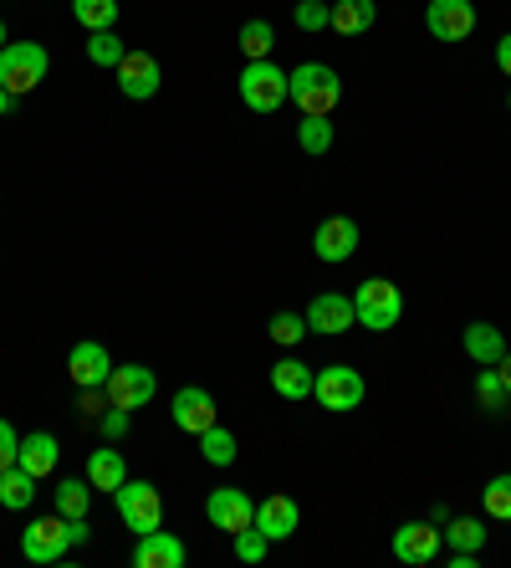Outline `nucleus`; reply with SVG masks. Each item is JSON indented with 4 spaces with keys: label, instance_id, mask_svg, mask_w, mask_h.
Returning a JSON list of instances; mask_svg holds the SVG:
<instances>
[{
    "label": "nucleus",
    "instance_id": "46",
    "mask_svg": "<svg viewBox=\"0 0 511 568\" xmlns=\"http://www.w3.org/2000/svg\"><path fill=\"white\" fill-rule=\"evenodd\" d=\"M507 108H511V98H507Z\"/></svg>",
    "mask_w": 511,
    "mask_h": 568
},
{
    "label": "nucleus",
    "instance_id": "35",
    "mask_svg": "<svg viewBox=\"0 0 511 568\" xmlns=\"http://www.w3.org/2000/svg\"><path fill=\"white\" fill-rule=\"evenodd\" d=\"M272 338L282 348H297L302 338H307V317H297V313H276L272 317Z\"/></svg>",
    "mask_w": 511,
    "mask_h": 568
},
{
    "label": "nucleus",
    "instance_id": "27",
    "mask_svg": "<svg viewBox=\"0 0 511 568\" xmlns=\"http://www.w3.org/2000/svg\"><path fill=\"white\" fill-rule=\"evenodd\" d=\"M440 538H446L450 548H466V554H481V548H486V538H491V532H486V523H481V517H450V523H446V532H440Z\"/></svg>",
    "mask_w": 511,
    "mask_h": 568
},
{
    "label": "nucleus",
    "instance_id": "37",
    "mask_svg": "<svg viewBox=\"0 0 511 568\" xmlns=\"http://www.w3.org/2000/svg\"><path fill=\"white\" fill-rule=\"evenodd\" d=\"M297 27L302 31H328V6H323V0H297Z\"/></svg>",
    "mask_w": 511,
    "mask_h": 568
},
{
    "label": "nucleus",
    "instance_id": "42",
    "mask_svg": "<svg viewBox=\"0 0 511 568\" xmlns=\"http://www.w3.org/2000/svg\"><path fill=\"white\" fill-rule=\"evenodd\" d=\"M430 523H435V528H446V523H450V507L435 503V507H430Z\"/></svg>",
    "mask_w": 511,
    "mask_h": 568
},
{
    "label": "nucleus",
    "instance_id": "38",
    "mask_svg": "<svg viewBox=\"0 0 511 568\" xmlns=\"http://www.w3.org/2000/svg\"><path fill=\"white\" fill-rule=\"evenodd\" d=\"M16 456H21V430L11 420H0V471L16 466Z\"/></svg>",
    "mask_w": 511,
    "mask_h": 568
},
{
    "label": "nucleus",
    "instance_id": "41",
    "mask_svg": "<svg viewBox=\"0 0 511 568\" xmlns=\"http://www.w3.org/2000/svg\"><path fill=\"white\" fill-rule=\"evenodd\" d=\"M450 568H481V554H466V548H456V554H450Z\"/></svg>",
    "mask_w": 511,
    "mask_h": 568
},
{
    "label": "nucleus",
    "instance_id": "17",
    "mask_svg": "<svg viewBox=\"0 0 511 568\" xmlns=\"http://www.w3.org/2000/svg\"><path fill=\"white\" fill-rule=\"evenodd\" d=\"M184 558H190L184 554V542L164 528L144 532V538L133 542V568H184Z\"/></svg>",
    "mask_w": 511,
    "mask_h": 568
},
{
    "label": "nucleus",
    "instance_id": "12",
    "mask_svg": "<svg viewBox=\"0 0 511 568\" xmlns=\"http://www.w3.org/2000/svg\"><path fill=\"white\" fill-rule=\"evenodd\" d=\"M313 252H317V262H328V266L348 262L358 252V221L354 215H328L313 231Z\"/></svg>",
    "mask_w": 511,
    "mask_h": 568
},
{
    "label": "nucleus",
    "instance_id": "32",
    "mask_svg": "<svg viewBox=\"0 0 511 568\" xmlns=\"http://www.w3.org/2000/svg\"><path fill=\"white\" fill-rule=\"evenodd\" d=\"M272 47H276L272 21H246V27H241V52H246V62H262V57H272Z\"/></svg>",
    "mask_w": 511,
    "mask_h": 568
},
{
    "label": "nucleus",
    "instance_id": "36",
    "mask_svg": "<svg viewBox=\"0 0 511 568\" xmlns=\"http://www.w3.org/2000/svg\"><path fill=\"white\" fill-rule=\"evenodd\" d=\"M129 425H133V410H119V405H108V410L98 415V430H103L108 440H123L129 436Z\"/></svg>",
    "mask_w": 511,
    "mask_h": 568
},
{
    "label": "nucleus",
    "instance_id": "21",
    "mask_svg": "<svg viewBox=\"0 0 511 568\" xmlns=\"http://www.w3.org/2000/svg\"><path fill=\"white\" fill-rule=\"evenodd\" d=\"M313 379H317V369H307V364L292 354L272 364V389L282 399H292V405H297V399H313Z\"/></svg>",
    "mask_w": 511,
    "mask_h": 568
},
{
    "label": "nucleus",
    "instance_id": "8",
    "mask_svg": "<svg viewBox=\"0 0 511 568\" xmlns=\"http://www.w3.org/2000/svg\"><path fill=\"white\" fill-rule=\"evenodd\" d=\"M67 548H72V523H67L62 513L37 517V523L21 532V554H27L31 564H62Z\"/></svg>",
    "mask_w": 511,
    "mask_h": 568
},
{
    "label": "nucleus",
    "instance_id": "1",
    "mask_svg": "<svg viewBox=\"0 0 511 568\" xmlns=\"http://www.w3.org/2000/svg\"><path fill=\"white\" fill-rule=\"evenodd\" d=\"M287 93L302 119H333L343 103V82L328 62H297L287 72Z\"/></svg>",
    "mask_w": 511,
    "mask_h": 568
},
{
    "label": "nucleus",
    "instance_id": "7",
    "mask_svg": "<svg viewBox=\"0 0 511 568\" xmlns=\"http://www.w3.org/2000/svg\"><path fill=\"white\" fill-rule=\"evenodd\" d=\"M103 395H108V405H119V410H144L149 399L159 395V374L149 369V364H113Z\"/></svg>",
    "mask_w": 511,
    "mask_h": 568
},
{
    "label": "nucleus",
    "instance_id": "19",
    "mask_svg": "<svg viewBox=\"0 0 511 568\" xmlns=\"http://www.w3.org/2000/svg\"><path fill=\"white\" fill-rule=\"evenodd\" d=\"M374 27H379V0H338V6H328V31H338V37H364Z\"/></svg>",
    "mask_w": 511,
    "mask_h": 568
},
{
    "label": "nucleus",
    "instance_id": "30",
    "mask_svg": "<svg viewBox=\"0 0 511 568\" xmlns=\"http://www.w3.org/2000/svg\"><path fill=\"white\" fill-rule=\"evenodd\" d=\"M481 507H486V517H497V523H511V471H501V476H491V481H486Z\"/></svg>",
    "mask_w": 511,
    "mask_h": 568
},
{
    "label": "nucleus",
    "instance_id": "2",
    "mask_svg": "<svg viewBox=\"0 0 511 568\" xmlns=\"http://www.w3.org/2000/svg\"><path fill=\"white\" fill-rule=\"evenodd\" d=\"M47 72H52V52L41 41H6L0 47V88L11 98L37 93L47 82Z\"/></svg>",
    "mask_w": 511,
    "mask_h": 568
},
{
    "label": "nucleus",
    "instance_id": "22",
    "mask_svg": "<svg viewBox=\"0 0 511 568\" xmlns=\"http://www.w3.org/2000/svg\"><path fill=\"white\" fill-rule=\"evenodd\" d=\"M460 348H466V358H471V364L491 369V364H501V354H507V338H501L497 323H471V328H466V338H460Z\"/></svg>",
    "mask_w": 511,
    "mask_h": 568
},
{
    "label": "nucleus",
    "instance_id": "11",
    "mask_svg": "<svg viewBox=\"0 0 511 568\" xmlns=\"http://www.w3.org/2000/svg\"><path fill=\"white\" fill-rule=\"evenodd\" d=\"M159 88H164V67L149 52H129L119 62V93L129 98V103H149Z\"/></svg>",
    "mask_w": 511,
    "mask_h": 568
},
{
    "label": "nucleus",
    "instance_id": "44",
    "mask_svg": "<svg viewBox=\"0 0 511 568\" xmlns=\"http://www.w3.org/2000/svg\"><path fill=\"white\" fill-rule=\"evenodd\" d=\"M11 108H16V98L6 93V88H0V119H6V113H11Z\"/></svg>",
    "mask_w": 511,
    "mask_h": 568
},
{
    "label": "nucleus",
    "instance_id": "13",
    "mask_svg": "<svg viewBox=\"0 0 511 568\" xmlns=\"http://www.w3.org/2000/svg\"><path fill=\"white\" fill-rule=\"evenodd\" d=\"M67 374H72L78 389H103L108 374H113V354H108L98 338H82V344H72V354H67Z\"/></svg>",
    "mask_w": 511,
    "mask_h": 568
},
{
    "label": "nucleus",
    "instance_id": "24",
    "mask_svg": "<svg viewBox=\"0 0 511 568\" xmlns=\"http://www.w3.org/2000/svg\"><path fill=\"white\" fill-rule=\"evenodd\" d=\"M31 503H37V476L27 466H6L0 471V507L6 513H27Z\"/></svg>",
    "mask_w": 511,
    "mask_h": 568
},
{
    "label": "nucleus",
    "instance_id": "16",
    "mask_svg": "<svg viewBox=\"0 0 511 568\" xmlns=\"http://www.w3.org/2000/svg\"><path fill=\"white\" fill-rule=\"evenodd\" d=\"M435 554H440V528H435L430 517L425 523H405V528L394 532V558L409 568H425L435 564Z\"/></svg>",
    "mask_w": 511,
    "mask_h": 568
},
{
    "label": "nucleus",
    "instance_id": "10",
    "mask_svg": "<svg viewBox=\"0 0 511 568\" xmlns=\"http://www.w3.org/2000/svg\"><path fill=\"white\" fill-rule=\"evenodd\" d=\"M205 517L215 523V532H231V538H236L241 528L256 523V503H251V491H241V487H215L211 497H205Z\"/></svg>",
    "mask_w": 511,
    "mask_h": 568
},
{
    "label": "nucleus",
    "instance_id": "3",
    "mask_svg": "<svg viewBox=\"0 0 511 568\" xmlns=\"http://www.w3.org/2000/svg\"><path fill=\"white\" fill-rule=\"evenodd\" d=\"M354 317H358V328H374V333H389L399 317H405V292L394 287L389 277H368L358 282L354 292Z\"/></svg>",
    "mask_w": 511,
    "mask_h": 568
},
{
    "label": "nucleus",
    "instance_id": "6",
    "mask_svg": "<svg viewBox=\"0 0 511 568\" xmlns=\"http://www.w3.org/2000/svg\"><path fill=\"white\" fill-rule=\"evenodd\" d=\"M364 395H368L364 374L348 369V364H328V369H317V379H313V399L323 405V410H333V415L358 410Z\"/></svg>",
    "mask_w": 511,
    "mask_h": 568
},
{
    "label": "nucleus",
    "instance_id": "20",
    "mask_svg": "<svg viewBox=\"0 0 511 568\" xmlns=\"http://www.w3.org/2000/svg\"><path fill=\"white\" fill-rule=\"evenodd\" d=\"M57 462H62V446H57L52 430H31V436H21V456H16V466H27L31 476H52Z\"/></svg>",
    "mask_w": 511,
    "mask_h": 568
},
{
    "label": "nucleus",
    "instance_id": "40",
    "mask_svg": "<svg viewBox=\"0 0 511 568\" xmlns=\"http://www.w3.org/2000/svg\"><path fill=\"white\" fill-rule=\"evenodd\" d=\"M497 67H501V78H511V31L497 41Z\"/></svg>",
    "mask_w": 511,
    "mask_h": 568
},
{
    "label": "nucleus",
    "instance_id": "39",
    "mask_svg": "<svg viewBox=\"0 0 511 568\" xmlns=\"http://www.w3.org/2000/svg\"><path fill=\"white\" fill-rule=\"evenodd\" d=\"M82 410H88V415H103L108 410V395H103V389H82Z\"/></svg>",
    "mask_w": 511,
    "mask_h": 568
},
{
    "label": "nucleus",
    "instance_id": "18",
    "mask_svg": "<svg viewBox=\"0 0 511 568\" xmlns=\"http://www.w3.org/2000/svg\"><path fill=\"white\" fill-rule=\"evenodd\" d=\"M297 523H302V513H297V503H292L287 491H272L266 503H256V528H262L272 542L297 538Z\"/></svg>",
    "mask_w": 511,
    "mask_h": 568
},
{
    "label": "nucleus",
    "instance_id": "15",
    "mask_svg": "<svg viewBox=\"0 0 511 568\" xmlns=\"http://www.w3.org/2000/svg\"><path fill=\"white\" fill-rule=\"evenodd\" d=\"M174 430H184V436H200V430H211L215 425V395L211 389H200V384H184V389H174Z\"/></svg>",
    "mask_w": 511,
    "mask_h": 568
},
{
    "label": "nucleus",
    "instance_id": "26",
    "mask_svg": "<svg viewBox=\"0 0 511 568\" xmlns=\"http://www.w3.org/2000/svg\"><path fill=\"white\" fill-rule=\"evenodd\" d=\"M72 21L82 31H113L119 27V0H72Z\"/></svg>",
    "mask_w": 511,
    "mask_h": 568
},
{
    "label": "nucleus",
    "instance_id": "43",
    "mask_svg": "<svg viewBox=\"0 0 511 568\" xmlns=\"http://www.w3.org/2000/svg\"><path fill=\"white\" fill-rule=\"evenodd\" d=\"M497 374H501V384H507V395H511V348L501 354V364H497Z\"/></svg>",
    "mask_w": 511,
    "mask_h": 568
},
{
    "label": "nucleus",
    "instance_id": "23",
    "mask_svg": "<svg viewBox=\"0 0 511 568\" xmlns=\"http://www.w3.org/2000/svg\"><path fill=\"white\" fill-rule=\"evenodd\" d=\"M88 481L92 491H119L129 481V462H123V450L103 446V450H88Z\"/></svg>",
    "mask_w": 511,
    "mask_h": 568
},
{
    "label": "nucleus",
    "instance_id": "5",
    "mask_svg": "<svg viewBox=\"0 0 511 568\" xmlns=\"http://www.w3.org/2000/svg\"><path fill=\"white\" fill-rule=\"evenodd\" d=\"M287 98H292L287 93V72H282L272 57L241 67V103H246L251 113H276Z\"/></svg>",
    "mask_w": 511,
    "mask_h": 568
},
{
    "label": "nucleus",
    "instance_id": "9",
    "mask_svg": "<svg viewBox=\"0 0 511 568\" xmlns=\"http://www.w3.org/2000/svg\"><path fill=\"white\" fill-rule=\"evenodd\" d=\"M302 317H307V333H323V338H338V333L358 328L354 297H348V292H317Z\"/></svg>",
    "mask_w": 511,
    "mask_h": 568
},
{
    "label": "nucleus",
    "instance_id": "14",
    "mask_svg": "<svg viewBox=\"0 0 511 568\" xmlns=\"http://www.w3.org/2000/svg\"><path fill=\"white\" fill-rule=\"evenodd\" d=\"M425 27H430L435 41H466L476 31V6L471 0H430Z\"/></svg>",
    "mask_w": 511,
    "mask_h": 568
},
{
    "label": "nucleus",
    "instance_id": "29",
    "mask_svg": "<svg viewBox=\"0 0 511 568\" xmlns=\"http://www.w3.org/2000/svg\"><path fill=\"white\" fill-rule=\"evenodd\" d=\"M123 57H129V47L119 41V31H88V62L92 67H113V72H119Z\"/></svg>",
    "mask_w": 511,
    "mask_h": 568
},
{
    "label": "nucleus",
    "instance_id": "28",
    "mask_svg": "<svg viewBox=\"0 0 511 568\" xmlns=\"http://www.w3.org/2000/svg\"><path fill=\"white\" fill-rule=\"evenodd\" d=\"M195 440H200V456H205L211 466H236V436H231L221 420H215L211 430H200Z\"/></svg>",
    "mask_w": 511,
    "mask_h": 568
},
{
    "label": "nucleus",
    "instance_id": "34",
    "mask_svg": "<svg viewBox=\"0 0 511 568\" xmlns=\"http://www.w3.org/2000/svg\"><path fill=\"white\" fill-rule=\"evenodd\" d=\"M266 548H272V538H266V532L256 528V523L236 532V558H241V564H262V558H266Z\"/></svg>",
    "mask_w": 511,
    "mask_h": 568
},
{
    "label": "nucleus",
    "instance_id": "4",
    "mask_svg": "<svg viewBox=\"0 0 511 568\" xmlns=\"http://www.w3.org/2000/svg\"><path fill=\"white\" fill-rule=\"evenodd\" d=\"M113 507H119V517H123V528L129 532H154V528H164V497H159V487L154 481H123L119 491H113Z\"/></svg>",
    "mask_w": 511,
    "mask_h": 568
},
{
    "label": "nucleus",
    "instance_id": "33",
    "mask_svg": "<svg viewBox=\"0 0 511 568\" xmlns=\"http://www.w3.org/2000/svg\"><path fill=\"white\" fill-rule=\"evenodd\" d=\"M297 149H302V154H328V149H333V123L328 119H302L297 123Z\"/></svg>",
    "mask_w": 511,
    "mask_h": 568
},
{
    "label": "nucleus",
    "instance_id": "31",
    "mask_svg": "<svg viewBox=\"0 0 511 568\" xmlns=\"http://www.w3.org/2000/svg\"><path fill=\"white\" fill-rule=\"evenodd\" d=\"M507 399H511V395H507V384H501L497 364L476 374V405H481L486 415H501V405H507Z\"/></svg>",
    "mask_w": 511,
    "mask_h": 568
},
{
    "label": "nucleus",
    "instance_id": "45",
    "mask_svg": "<svg viewBox=\"0 0 511 568\" xmlns=\"http://www.w3.org/2000/svg\"><path fill=\"white\" fill-rule=\"evenodd\" d=\"M6 41H11V31H6V21H0V47H6Z\"/></svg>",
    "mask_w": 511,
    "mask_h": 568
},
{
    "label": "nucleus",
    "instance_id": "25",
    "mask_svg": "<svg viewBox=\"0 0 511 568\" xmlns=\"http://www.w3.org/2000/svg\"><path fill=\"white\" fill-rule=\"evenodd\" d=\"M52 513L88 517L92 513V481H82V476H62V481L52 487Z\"/></svg>",
    "mask_w": 511,
    "mask_h": 568
}]
</instances>
